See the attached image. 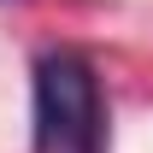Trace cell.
Listing matches in <instances>:
<instances>
[{
  "instance_id": "obj_1",
  "label": "cell",
  "mask_w": 153,
  "mask_h": 153,
  "mask_svg": "<svg viewBox=\"0 0 153 153\" xmlns=\"http://www.w3.org/2000/svg\"><path fill=\"white\" fill-rule=\"evenodd\" d=\"M30 153H106V106L88 53L53 47L36 59V147Z\"/></svg>"
}]
</instances>
